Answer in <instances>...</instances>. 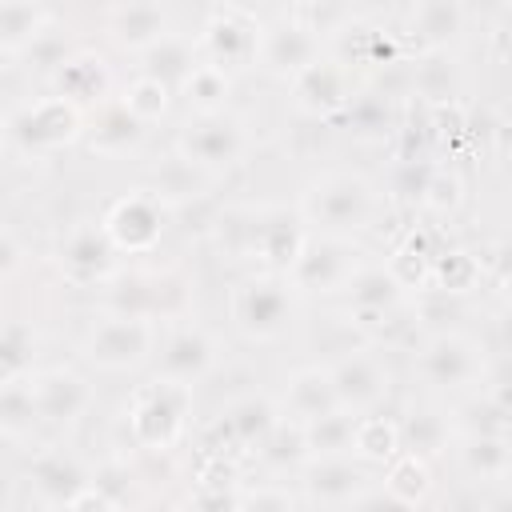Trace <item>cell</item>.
I'll return each mask as SVG.
<instances>
[{"label":"cell","mask_w":512,"mask_h":512,"mask_svg":"<svg viewBox=\"0 0 512 512\" xmlns=\"http://www.w3.org/2000/svg\"><path fill=\"white\" fill-rule=\"evenodd\" d=\"M452 428L456 436H512V408H504L500 400L484 392L456 408Z\"/></svg>","instance_id":"obj_41"},{"label":"cell","mask_w":512,"mask_h":512,"mask_svg":"<svg viewBox=\"0 0 512 512\" xmlns=\"http://www.w3.org/2000/svg\"><path fill=\"white\" fill-rule=\"evenodd\" d=\"M16 268H20V240H16L12 228H4V236H0V272H4V280H12Z\"/></svg>","instance_id":"obj_55"},{"label":"cell","mask_w":512,"mask_h":512,"mask_svg":"<svg viewBox=\"0 0 512 512\" xmlns=\"http://www.w3.org/2000/svg\"><path fill=\"white\" fill-rule=\"evenodd\" d=\"M32 348H36V332L28 320H8L0 332V380H16V376H32Z\"/></svg>","instance_id":"obj_43"},{"label":"cell","mask_w":512,"mask_h":512,"mask_svg":"<svg viewBox=\"0 0 512 512\" xmlns=\"http://www.w3.org/2000/svg\"><path fill=\"white\" fill-rule=\"evenodd\" d=\"M100 224H104V232L120 256H152L164 240L168 208L148 188H132L104 208Z\"/></svg>","instance_id":"obj_16"},{"label":"cell","mask_w":512,"mask_h":512,"mask_svg":"<svg viewBox=\"0 0 512 512\" xmlns=\"http://www.w3.org/2000/svg\"><path fill=\"white\" fill-rule=\"evenodd\" d=\"M148 140V124L136 120L120 100L100 104L96 112H88V128H84V148L100 160H124L132 152H140Z\"/></svg>","instance_id":"obj_28"},{"label":"cell","mask_w":512,"mask_h":512,"mask_svg":"<svg viewBox=\"0 0 512 512\" xmlns=\"http://www.w3.org/2000/svg\"><path fill=\"white\" fill-rule=\"evenodd\" d=\"M260 36H264V20L244 8V4H216L208 8L200 32H196V52L204 64L236 76L244 68H256L260 56Z\"/></svg>","instance_id":"obj_12"},{"label":"cell","mask_w":512,"mask_h":512,"mask_svg":"<svg viewBox=\"0 0 512 512\" xmlns=\"http://www.w3.org/2000/svg\"><path fill=\"white\" fill-rule=\"evenodd\" d=\"M364 264L368 256L352 236H328L308 228V240L284 276L296 296H344Z\"/></svg>","instance_id":"obj_8"},{"label":"cell","mask_w":512,"mask_h":512,"mask_svg":"<svg viewBox=\"0 0 512 512\" xmlns=\"http://www.w3.org/2000/svg\"><path fill=\"white\" fill-rule=\"evenodd\" d=\"M296 212L304 216V224L312 232L356 240V236H364L380 224L384 192L360 168H324L304 184Z\"/></svg>","instance_id":"obj_1"},{"label":"cell","mask_w":512,"mask_h":512,"mask_svg":"<svg viewBox=\"0 0 512 512\" xmlns=\"http://www.w3.org/2000/svg\"><path fill=\"white\" fill-rule=\"evenodd\" d=\"M412 368L420 376V384H428L432 392H468L484 380L488 372V356L484 344L472 332L460 328H436L420 340Z\"/></svg>","instance_id":"obj_9"},{"label":"cell","mask_w":512,"mask_h":512,"mask_svg":"<svg viewBox=\"0 0 512 512\" xmlns=\"http://www.w3.org/2000/svg\"><path fill=\"white\" fill-rule=\"evenodd\" d=\"M56 24V12L36 0H0V56L20 60L40 32Z\"/></svg>","instance_id":"obj_30"},{"label":"cell","mask_w":512,"mask_h":512,"mask_svg":"<svg viewBox=\"0 0 512 512\" xmlns=\"http://www.w3.org/2000/svg\"><path fill=\"white\" fill-rule=\"evenodd\" d=\"M504 20H508V24H512V8H508V12H504Z\"/></svg>","instance_id":"obj_59"},{"label":"cell","mask_w":512,"mask_h":512,"mask_svg":"<svg viewBox=\"0 0 512 512\" xmlns=\"http://www.w3.org/2000/svg\"><path fill=\"white\" fill-rule=\"evenodd\" d=\"M328 52V44L320 36H312L304 24H296L288 12H276L272 20H264V36H260V56L256 68L272 80L292 84L308 64H316Z\"/></svg>","instance_id":"obj_20"},{"label":"cell","mask_w":512,"mask_h":512,"mask_svg":"<svg viewBox=\"0 0 512 512\" xmlns=\"http://www.w3.org/2000/svg\"><path fill=\"white\" fill-rule=\"evenodd\" d=\"M32 376H36V372H32ZM32 376L0 380V432H4V440H12V444L28 440L32 428L40 424V416H36Z\"/></svg>","instance_id":"obj_37"},{"label":"cell","mask_w":512,"mask_h":512,"mask_svg":"<svg viewBox=\"0 0 512 512\" xmlns=\"http://www.w3.org/2000/svg\"><path fill=\"white\" fill-rule=\"evenodd\" d=\"M24 484L40 504L68 508L84 488H92V464L64 444H48L24 460Z\"/></svg>","instance_id":"obj_19"},{"label":"cell","mask_w":512,"mask_h":512,"mask_svg":"<svg viewBox=\"0 0 512 512\" xmlns=\"http://www.w3.org/2000/svg\"><path fill=\"white\" fill-rule=\"evenodd\" d=\"M220 360H224L220 336L212 328L196 324V320H184V324H172L160 336V352H156V372L152 376L196 388L200 380H208L220 368Z\"/></svg>","instance_id":"obj_17"},{"label":"cell","mask_w":512,"mask_h":512,"mask_svg":"<svg viewBox=\"0 0 512 512\" xmlns=\"http://www.w3.org/2000/svg\"><path fill=\"white\" fill-rule=\"evenodd\" d=\"M32 392H36V416L48 428H76L92 408H96V384L68 364L56 368H40L32 376Z\"/></svg>","instance_id":"obj_21"},{"label":"cell","mask_w":512,"mask_h":512,"mask_svg":"<svg viewBox=\"0 0 512 512\" xmlns=\"http://www.w3.org/2000/svg\"><path fill=\"white\" fill-rule=\"evenodd\" d=\"M228 228L236 232L232 252L244 260H260V272H288L308 240V224L300 212L284 208H256L244 216H232Z\"/></svg>","instance_id":"obj_7"},{"label":"cell","mask_w":512,"mask_h":512,"mask_svg":"<svg viewBox=\"0 0 512 512\" xmlns=\"http://www.w3.org/2000/svg\"><path fill=\"white\" fill-rule=\"evenodd\" d=\"M52 264L60 272V280H68L72 288H104L124 264L116 244L108 240L100 220H76L52 248Z\"/></svg>","instance_id":"obj_14"},{"label":"cell","mask_w":512,"mask_h":512,"mask_svg":"<svg viewBox=\"0 0 512 512\" xmlns=\"http://www.w3.org/2000/svg\"><path fill=\"white\" fill-rule=\"evenodd\" d=\"M192 408H196V388L148 376L144 384L132 388L124 404V428H128L132 448L152 452V456L172 452L188 436Z\"/></svg>","instance_id":"obj_3"},{"label":"cell","mask_w":512,"mask_h":512,"mask_svg":"<svg viewBox=\"0 0 512 512\" xmlns=\"http://www.w3.org/2000/svg\"><path fill=\"white\" fill-rule=\"evenodd\" d=\"M456 440V428H452V416L440 412V408H408L400 416V448L408 456H420V460H436L452 448Z\"/></svg>","instance_id":"obj_33"},{"label":"cell","mask_w":512,"mask_h":512,"mask_svg":"<svg viewBox=\"0 0 512 512\" xmlns=\"http://www.w3.org/2000/svg\"><path fill=\"white\" fill-rule=\"evenodd\" d=\"M428 172H432L428 160H420V156H396V168L388 176V192L400 196V200H416L420 204V192H424Z\"/></svg>","instance_id":"obj_50"},{"label":"cell","mask_w":512,"mask_h":512,"mask_svg":"<svg viewBox=\"0 0 512 512\" xmlns=\"http://www.w3.org/2000/svg\"><path fill=\"white\" fill-rule=\"evenodd\" d=\"M160 352V324L100 312L80 336V360L100 372H136Z\"/></svg>","instance_id":"obj_10"},{"label":"cell","mask_w":512,"mask_h":512,"mask_svg":"<svg viewBox=\"0 0 512 512\" xmlns=\"http://www.w3.org/2000/svg\"><path fill=\"white\" fill-rule=\"evenodd\" d=\"M476 284H480V260H476V252L448 244V248L432 260V272H428V288H424V292L468 296Z\"/></svg>","instance_id":"obj_39"},{"label":"cell","mask_w":512,"mask_h":512,"mask_svg":"<svg viewBox=\"0 0 512 512\" xmlns=\"http://www.w3.org/2000/svg\"><path fill=\"white\" fill-rule=\"evenodd\" d=\"M332 384H336V400L344 412L352 416H368L380 412V404L392 392V368L384 360V348L376 344H356L344 356L328 360Z\"/></svg>","instance_id":"obj_15"},{"label":"cell","mask_w":512,"mask_h":512,"mask_svg":"<svg viewBox=\"0 0 512 512\" xmlns=\"http://www.w3.org/2000/svg\"><path fill=\"white\" fill-rule=\"evenodd\" d=\"M284 420L280 400L264 396V392H244L236 400H228L216 420L204 424L200 432V456H220V460H252L256 448L268 440V432Z\"/></svg>","instance_id":"obj_6"},{"label":"cell","mask_w":512,"mask_h":512,"mask_svg":"<svg viewBox=\"0 0 512 512\" xmlns=\"http://www.w3.org/2000/svg\"><path fill=\"white\" fill-rule=\"evenodd\" d=\"M452 452L464 476L472 480H484V484L512 480V436H456Z\"/></svg>","instance_id":"obj_32"},{"label":"cell","mask_w":512,"mask_h":512,"mask_svg":"<svg viewBox=\"0 0 512 512\" xmlns=\"http://www.w3.org/2000/svg\"><path fill=\"white\" fill-rule=\"evenodd\" d=\"M480 512H512V480H500V484L484 496Z\"/></svg>","instance_id":"obj_56"},{"label":"cell","mask_w":512,"mask_h":512,"mask_svg":"<svg viewBox=\"0 0 512 512\" xmlns=\"http://www.w3.org/2000/svg\"><path fill=\"white\" fill-rule=\"evenodd\" d=\"M104 20V32L108 40L120 48V52H152L164 36H172V12L164 4H152V0H128V4H112L100 12Z\"/></svg>","instance_id":"obj_25"},{"label":"cell","mask_w":512,"mask_h":512,"mask_svg":"<svg viewBox=\"0 0 512 512\" xmlns=\"http://www.w3.org/2000/svg\"><path fill=\"white\" fill-rule=\"evenodd\" d=\"M232 80H236V76H228V72H220V68H212V64L200 60V64L192 68V76L184 80L180 100L188 104L192 116H216V112H228Z\"/></svg>","instance_id":"obj_38"},{"label":"cell","mask_w":512,"mask_h":512,"mask_svg":"<svg viewBox=\"0 0 512 512\" xmlns=\"http://www.w3.org/2000/svg\"><path fill=\"white\" fill-rule=\"evenodd\" d=\"M336 124H344L348 132H360V136H376V132H388L392 112H388V104L380 100V92L364 88V92L352 100V108H348Z\"/></svg>","instance_id":"obj_47"},{"label":"cell","mask_w":512,"mask_h":512,"mask_svg":"<svg viewBox=\"0 0 512 512\" xmlns=\"http://www.w3.org/2000/svg\"><path fill=\"white\" fill-rule=\"evenodd\" d=\"M280 412H284V420H296L304 428L324 420V416H332V412H340L328 364H304V368L288 372L284 392H280Z\"/></svg>","instance_id":"obj_29"},{"label":"cell","mask_w":512,"mask_h":512,"mask_svg":"<svg viewBox=\"0 0 512 512\" xmlns=\"http://www.w3.org/2000/svg\"><path fill=\"white\" fill-rule=\"evenodd\" d=\"M332 56H340L344 64H352L356 72H368V68H384V64H400L408 56L400 32H388L384 24H376L372 16L356 12L328 44Z\"/></svg>","instance_id":"obj_24"},{"label":"cell","mask_w":512,"mask_h":512,"mask_svg":"<svg viewBox=\"0 0 512 512\" xmlns=\"http://www.w3.org/2000/svg\"><path fill=\"white\" fill-rule=\"evenodd\" d=\"M92 484H96L104 496H112L124 512H132V472H128V464H120V460H100V464H92Z\"/></svg>","instance_id":"obj_52"},{"label":"cell","mask_w":512,"mask_h":512,"mask_svg":"<svg viewBox=\"0 0 512 512\" xmlns=\"http://www.w3.org/2000/svg\"><path fill=\"white\" fill-rule=\"evenodd\" d=\"M296 288L280 272H248L228 292V320L248 344H276L296 320Z\"/></svg>","instance_id":"obj_4"},{"label":"cell","mask_w":512,"mask_h":512,"mask_svg":"<svg viewBox=\"0 0 512 512\" xmlns=\"http://www.w3.org/2000/svg\"><path fill=\"white\" fill-rule=\"evenodd\" d=\"M436 512H440V508H436Z\"/></svg>","instance_id":"obj_60"},{"label":"cell","mask_w":512,"mask_h":512,"mask_svg":"<svg viewBox=\"0 0 512 512\" xmlns=\"http://www.w3.org/2000/svg\"><path fill=\"white\" fill-rule=\"evenodd\" d=\"M356 420L352 412H332L316 424H308V448L312 456H336V452H352V432H356Z\"/></svg>","instance_id":"obj_46"},{"label":"cell","mask_w":512,"mask_h":512,"mask_svg":"<svg viewBox=\"0 0 512 512\" xmlns=\"http://www.w3.org/2000/svg\"><path fill=\"white\" fill-rule=\"evenodd\" d=\"M192 304H196V284L176 264H164V268H120L100 288V312L152 320V324H168V328L192 320Z\"/></svg>","instance_id":"obj_2"},{"label":"cell","mask_w":512,"mask_h":512,"mask_svg":"<svg viewBox=\"0 0 512 512\" xmlns=\"http://www.w3.org/2000/svg\"><path fill=\"white\" fill-rule=\"evenodd\" d=\"M364 88H368V84H364V76H360L352 64H344V60L332 56V52H324L316 64H308V68L288 84V96H292L296 112H304V116H312V120H340Z\"/></svg>","instance_id":"obj_13"},{"label":"cell","mask_w":512,"mask_h":512,"mask_svg":"<svg viewBox=\"0 0 512 512\" xmlns=\"http://www.w3.org/2000/svg\"><path fill=\"white\" fill-rule=\"evenodd\" d=\"M200 64V52H196V36H184V32H172L164 36L152 52L140 56V72L144 76H156L160 84H168L176 96L184 88V80L192 76V68Z\"/></svg>","instance_id":"obj_35"},{"label":"cell","mask_w":512,"mask_h":512,"mask_svg":"<svg viewBox=\"0 0 512 512\" xmlns=\"http://www.w3.org/2000/svg\"><path fill=\"white\" fill-rule=\"evenodd\" d=\"M468 24V8L460 0H416L404 12L400 40L408 48V60L420 52H444L456 44V36Z\"/></svg>","instance_id":"obj_23"},{"label":"cell","mask_w":512,"mask_h":512,"mask_svg":"<svg viewBox=\"0 0 512 512\" xmlns=\"http://www.w3.org/2000/svg\"><path fill=\"white\" fill-rule=\"evenodd\" d=\"M496 296L512 312V264H500V272H496Z\"/></svg>","instance_id":"obj_57"},{"label":"cell","mask_w":512,"mask_h":512,"mask_svg":"<svg viewBox=\"0 0 512 512\" xmlns=\"http://www.w3.org/2000/svg\"><path fill=\"white\" fill-rule=\"evenodd\" d=\"M84 128H88V112L64 96H56V92L16 104L4 120L8 144L32 160L52 156V152L72 148V144H84Z\"/></svg>","instance_id":"obj_5"},{"label":"cell","mask_w":512,"mask_h":512,"mask_svg":"<svg viewBox=\"0 0 512 512\" xmlns=\"http://www.w3.org/2000/svg\"><path fill=\"white\" fill-rule=\"evenodd\" d=\"M176 152L188 156L196 168H204L212 180L224 172H236L252 156V124L244 116L216 112V116H188L176 132Z\"/></svg>","instance_id":"obj_11"},{"label":"cell","mask_w":512,"mask_h":512,"mask_svg":"<svg viewBox=\"0 0 512 512\" xmlns=\"http://www.w3.org/2000/svg\"><path fill=\"white\" fill-rule=\"evenodd\" d=\"M172 88L168 84H160L156 76H144V72H136L120 92H116V100L136 116V120H144L148 128L156 124V120H164L168 116V108H172Z\"/></svg>","instance_id":"obj_42"},{"label":"cell","mask_w":512,"mask_h":512,"mask_svg":"<svg viewBox=\"0 0 512 512\" xmlns=\"http://www.w3.org/2000/svg\"><path fill=\"white\" fill-rule=\"evenodd\" d=\"M364 488H368V464H360L352 452L312 456L300 472L304 500L320 508H348Z\"/></svg>","instance_id":"obj_22"},{"label":"cell","mask_w":512,"mask_h":512,"mask_svg":"<svg viewBox=\"0 0 512 512\" xmlns=\"http://www.w3.org/2000/svg\"><path fill=\"white\" fill-rule=\"evenodd\" d=\"M240 488L244 484H196L192 480L188 500H184V512H236Z\"/></svg>","instance_id":"obj_51"},{"label":"cell","mask_w":512,"mask_h":512,"mask_svg":"<svg viewBox=\"0 0 512 512\" xmlns=\"http://www.w3.org/2000/svg\"><path fill=\"white\" fill-rule=\"evenodd\" d=\"M52 84H56V88H52L56 96L72 100V104L84 108V112H96L100 104L116 100V96H112V88H116L112 64H108V56L96 52V48H76V52L60 64V72L52 76Z\"/></svg>","instance_id":"obj_26"},{"label":"cell","mask_w":512,"mask_h":512,"mask_svg":"<svg viewBox=\"0 0 512 512\" xmlns=\"http://www.w3.org/2000/svg\"><path fill=\"white\" fill-rule=\"evenodd\" d=\"M348 512H416V508H408L404 500H396L384 484H368V488L348 504Z\"/></svg>","instance_id":"obj_53"},{"label":"cell","mask_w":512,"mask_h":512,"mask_svg":"<svg viewBox=\"0 0 512 512\" xmlns=\"http://www.w3.org/2000/svg\"><path fill=\"white\" fill-rule=\"evenodd\" d=\"M400 420L384 416V412H368L356 420V432H352V456L368 468H388L396 456H400Z\"/></svg>","instance_id":"obj_36"},{"label":"cell","mask_w":512,"mask_h":512,"mask_svg":"<svg viewBox=\"0 0 512 512\" xmlns=\"http://www.w3.org/2000/svg\"><path fill=\"white\" fill-rule=\"evenodd\" d=\"M384 488H388L396 500H404L408 508L420 512V508L428 504V496H432V464L420 460V456L400 452V456L384 468Z\"/></svg>","instance_id":"obj_40"},{"label":"cell","mask_w":512,"mask_h":512,"mask_svg":"<svg viewBox=\"0 0 512 512\" xmlns=\"http://www.w3.org/2000/svg\"><path fill=\"white\" fill-rule=\"evenodd\" d=\"M64 512H124V508H120L112 496H104V492L92 484V488H84V492H80V496H76V500H72Z\"/></svg>","instance_id":"obj_54"},{"label":"cell","mask_w":512,"mask_h":512,"mask_svg":"<svg viewBox=\"0 0 512 512\" xmlns=\"http://www.w3.org/2000/svg\"><path fill=\"white\" fill-rule=\"evenodd\" d=\"M236 512H296V496L276 484V480H260V484H244Z\"/></svg>","instance_id":"obj_49"},{"label":"cell","mask_w":512,"mask_h":512,"mask_svg":"<svg viewBox=\"0 0 512 512\" xmlns=\"http://www.w3.org/2000/svg\"><path fill=\"white\" fill-rule=\"evenodd\" d=\"M296 24H304L312 36H320L324 44H332V36L356 16V8L348 4H328V0H300V4H288L284 8Z\"/></svg>","instance_id":"obj_44"},{"label":"cell","mask_w":512,"mask_h":512,"mask_svg":"<svg viewBox=\"0 0 512 512\" xmlns=\"http://www.w3.org/2000/svg\"><path fill=\"white\" fill-rule=\"evenodd\" d=\"M404 304H412V292L392 276V268H388L384 260H368V264L356 272V280L348 284V292H344V316H348V324L360 332L364 344H368L372 332H376L392 312H400Z\"/></svg>","instance_id":"obj_18"},{"label":"cell","mask_w":512,"mask_h":512,"mask_svg":"<svg viewBox=\"0 0 512 512\" xmlns=\"http://www.w3.org/2000/svg\"><path fill=\"white\" fill-rule=\"evenodd\" d=\"M496 120H500V128H508L512 132V96L500 104V112H496Z\"/></svg>","instance_id":"obj_58"},{"label":"cell","mask_w":512,"mask_h":512,"mask_svg":"<svg viewBox=\"0 0 512 512\" xmlns=\"http://www.w3.org/2000/svg\"><path fill=\"white\" fill-rule=\"evenodd\" d=\"M72 52H76V48L68 44V36L52 24L48 32H40V36H36V44H32L20 60L28 64V72H48V76H56V72H60V64H64Z\"/></svg>","instance_id":"obj_48"},{"label":"cell","mask_w":512,"mask_h":512,"mask_svg":"<svg viewBox=\"0 0 512 512\" xmlns=\"http://www.w3.org/2000/svg\"><path fill=\"white\" fill-rule=\"evenodd\" d=\"M212 184H216V180H212L204 168H196L188 156H180V152L172 148V152L148 160L140 188H148L164 208H188V204H200Z\"/></svg>","instance_id":"obj_27"},{"label":"cell","mask_w":512,"mask_h":512,"mask_svg":"<svg viewBox=\"0 0 512 512\" xmlns=\"http://www.w3.org/2000/svg\"><path fill=\"white\" fill-rule=\"evenodd\" d=\"M420 208L432 212V216H456L464 208V180L456 168H444V164H432L428 180H424V192H420Z\"/></svg>","instance_id":"obj_45"},{"label":"cell","mask_w":512,"mask_h":512,"mask_svg":"<svg viewBox=\"0 0 512 512\" xmlns=\"http://www.w3.org/2000/svg\"><path fill=\"white\" fill-rule=\"evenodd\" d=\"M308 460H312L308 428L296 424V420H280V424L268 432V440L256 448V456H252V464H260L272 480H276V476H288V472L300 476Z\"/></svg>","instance_id":"obj_34"},{"label":"cell","mask_w":512,"mask_h":512,"mask_svg":"<svg viewBox=\"0 0 512 512\" xmlns=\"http://www.w3.org/2000/svg\"><path fill=\"white\" fill-rule=\"evenodd\" d=\"M412 64V96L428 108H440V104H452L460 100V88H464V72L456 64V56L444 48V52H420L408 60Z\"/></svg>","instance_id":"obj_31"}]
</instances>
